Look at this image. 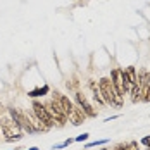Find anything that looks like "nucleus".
Listing matches in <instances>:
<instances>
[{
  "label": "nucleus",
  "instance_id": "obj_1",
  "mask_svg": "<svg viewBox=\"0 0 150 150\" xmlns=\"http://www.w3.org/2000/svg\"><path fill=\"white\" fill-rule=\"evenodd\" d=\"M98 93H100V97H102L104 102L116 105L117 109H121L122 104H124V100H122L124 97H121V95L116 93L114 86H112V81H110L109 78H102V79L98 81Z\"/></svg>",
  "mask_w": 150,
  "mask_h": 150
},
{
  "label": "nucleus",
  "instance_id": "obj_2",
  "mask_svg": "<svg viewBox=\"0 0 150 150\" xmlns=\"http://www.w3.org/2000/svg\"><path fill=\"white\" fill-rule=\"evenodd\" d=\"M110 81H112V86H114L116 93L121 95V97H124L128 91L131 90V85L128 83V78L124 74V69H121V67L112 69V73H110Z\"/></svg>",
  "mask_w": 150,
  "mask_h": 150
},
{
  "label": "nucleus",
  "instance_id": "obj_3",
  "mask_svg": "<svg viewBox=\"0 0 150 150\" xmlns=\"http://www.w3.org/2000/svg\"><path fill=\"white\" fill-rule=\"evenodd\" d=\"M0 129H2L4 136H7L9 142L21 138V126L12 117H7V116L5 117H0Z\"/></svg>",
  "mask_w": 150,
  "mask_h": 150
},
{
  "label": "nucleus",
  "instance_id": "obj_4",
  "mask_svg": "<svg viewBox=\"0 0 150 150\" xmlns=\"http://www.w3.org/2000/svg\"><path fill=\"white\" fill-rule=\"evenodd\" d=\"M33 112H35L36 119L40 121V122H43V126H45L47 129H48V128H52V126L55 124V121L52 119V116L48 114L47 107L42 104V102H38V100H35V102H33Z\"/></svg>",
  "mask_w": 150,
  "mask_h": 150
},
{
  "label": "nucleus",
  "instance_id": "obj_5",
  "mask_svg": "<svg viewBox=\"0 0 150 150\" xmlns=\"http://www.w3.org/2000/svg\"><path fill=\"white\" fill-rule=\"evenodd\" d=\"M45 107H47V110H48V114L52 116V119L55 121L59 126H64V124H66L67 117H66V114L62 112V109H60L59 102H57L55 98H54V100H50V102H48Z\"/></svg>",
  "mask_w": 150,
  "mask_h": 150
},
{
  "label": "nucleus",
  "instance_id": "obj_6",
  "mask_svg": "<svg viewBox=\"0 0 150 150\" xmlns=\"http://www.w3.org/2000/svg\"><path fill=\"white\" fill-rule=\"evenodd\" d=\"M9 114H11V117H12L21 128H24L28 133H33V131H35L33 124L30 122V117H28L24 112H21V110H17V109H9Z\"/></svg>",
  "mask_w": 150,
  "mask_h": 150
},
{
  "label": "nucleus",
  "instance_id": "obj_7",
  "mask_svg": "<svg viewBox=\"0 0 150 150\" xmlns=\"http://www.w3.org/2000/svg\"><path fill=\"white\" fill-rule=\"evenodd\" d=\"M76 104L79 105V109H81L88 117H95V116H97V112L93 110V107H91V104L88 102V98L83 95V91H78V93H76Z\"/></svg>",
  "mask_w": 150,
  "mask_h": 150
},
{
  "label": "nucleus",
  "instance_id": "obj_8",
  "mask_svg": "<svg viewBox=\"0 0 150 150\" xmlns=\"http://www.w3.org/2000/svg\"><path fill=\"white\" fill-rule=\"evenodd\" d=\"M54 98L59 102L62 112L66 114V117H69V116H71V112H73V109H74V104H73L67 97H64L62 93H59V91H55V97H54Z\"/></svg>",
  "mask_w": 150,
  "mask_h": 150
},
{
  "label": "nucleus",
  "instance_id": "obj_9",
  "mask_svg": "<svg viewBox=\"0 0 150 150\" xmlns=\"http://www.w3.org/2000/svg\"><path fill=\"white\" fill-rule=\"evenodd\" d=\"M86 119V114L79 109V105H74V109H73V112H71V116H69V121L74 124V126H79L81 122H85Z\"/></svg>",
  "mask_w": 150,
  "mask_h": 150
},
{
  "label": "nucleus",
  "instance_id": "obj_10",
  "mask_svg": "<svg viewBox=\"0 0 150 150\" xmlns=\"http://www.w3.org/2000/svg\"><path fill=\"white\" fill-rule=\"evenodd\" d=\"M124 74H126V78H128V83H129L131 86H135V85H138V76H136V67H133V66L126 67V69H124Z\"/></svg>",
  "mask_w": 150,
  "mask_h": 150
},
{
  "label": "nucleus",
  "instance_id": "obj_11",
  "mask_svg": "<svg viewBox=\"0 0 150 150\" xmlns=\"http://www.w3.org/2000/svg\"><path fill=\"white\" fill-rule=\"evenodd\" d=\"M131 102L136 104L138 100H142V95H143V90H142V86L140 85H135V86H131Z\"/></svg>",
  "mask_w": 150,
  "mask_h": 150
},
{
  "label": "nucleus",
  "instance_id": "obj_12",
  "mask_svg": "<svg viewBox=\"0 0 150 150\" xmlns=\"http://www.w3.org/2000/svg\"><path fill=\"white\" fill-rule=\"evenodd\" d=\"M47 91H48V88L47 86H43V88H40V90H35L30 93V97H38V95H45Z\"/></svg>",
  "mask_w": 150,
  "mask_h": 150
},
{
  "label": "nucleus",
  "instance_id": "obj_13",
  "mask_svg": "<svg viewBox=\"0 0 150 150\" xmlns=\"http://www.w3.org/2000/svg\"><path fill=\"white\" fill-rule=\"evenodd\" d=\"M142 90H143V97H142V100L150 102V85L149 86H145V88H142Z\"/></svg>",
  "mask_w": 150,
  "mask_h": 150
},
{
  "label": "nucleus",
  "instance_id": "obj_14",
  "mask_svg": "<svg viewBox=\"0 0 150 150\" xmlns=\"http://www.w3.org/2000/svg\"><path fill=\"white\" fill-rule=\"evenodd\" d=\"M126 150H140V149H138V143H136V142H129V143L126 145Z\"/></svg>",
  "mask_w": 150,
  "mask_h": 150
},
{
  "label": "nucleus",
  "instance_id": "obj_15",
  "mask_svg": "<svg viewBox=\"0 0 150 150\" xmlns=\"http://www.w3.org/2000/svg\"><path fill=\"white\" fill-rule=\"evenodd\" d=\"M102 143H107V140H97V142H91V143H88V147H97V145H102Z\"/></svg>",
  "mask_w": 150,
  "mask_h": 150
},
{
  "label": "nucleus",
  "instance_id": "obj_16",
  "mask_svg": "<svg viewBox=\"0 0 150 150\" xmlns=\"http://www.w3.org/2000/svg\"><path fill=\"white\" fill-rule=\"evenodd\" d=\"M88 136H90L88 133H83V135H79V136H78V138H76L74 142H85V140H88Z\"/></svg>",
  "mask_w": 150,
  "mask_h": 150
},
{
  "label": "nucleus",
  "instance_id": "obj_17",
  "mask_svg": "<svg viewBox=\"0 0 150 150\" xmlns=\"http://www.w3.org/2000/svg\"><path fill=\"white\" fill-rule=\"evenodd\" d=\"M142 143H143L145 147H149V149H150V136H145V138H142Z\"/></svg>",
  "mask_w": 150,
  "mask_h": 150
},
{
  "label": "nucleus",
  "instance_id": "obj_18",
  "mask_svg": "<svg viewBox=\"0 0 150 150\" xmlns=\"http://www.w3.org/2000/svg\"><path fill=\"white\" fill-rule=\"evenodd\" d=\"M114 150H126V143H119V145H116Z\"/></svg>",
  "mask_w": 150,
  "mask_h": 150
},
{
  "label": "nucleus",
  "instance_id": "obj_19",
  "mask_svg": "<svg viewBox=\"0 0 150 150\" xmlns=\"http://www.w3.org/2000/svg\"><path fill=\"white\" fill-rule=\"evenodd\" d=\"M30 150H38V149H36V147H33V149H30Z\"/></svg>",
  "mask_w": 150,
  "mask_h": 150
},
{
  "label": "nucleus",
  "instance_id": "obj_20",
  "mask_svg": "<svg viewBox=\"0 0 150 150\" xmlns=\"http://www.w3.org/2000/svg\"><path fill=\"white\" fill-rule=\"evenodd\" d=\"M102 150H109V149H102Z\"/></svg>",
  "mask_w": 150,
  "mask_h": 150
}]
</instances>
